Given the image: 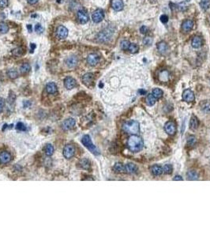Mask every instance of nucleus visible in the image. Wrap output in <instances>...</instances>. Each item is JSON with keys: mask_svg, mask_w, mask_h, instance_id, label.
Listing matches in <instances>:
<instances>
[{"mask_svg": "<svg viewBox=\"0 0 210 237\" xmlns=\"http://www.w3.org/2000/svg\"><path fill=\"white\" fill-rule=\"evenodd\" d=\"M201 109L205 113H210V102L209 101H203L201 104Z\"/></svg>", "mask_w": 210, "mask_h": 237, "instance_id": "obj_29", "label": "nucleus"}, {"mask_svg": "<svg viewBox=\"0 0 210 237\" xmlns=\"http://www.w3.org/2000/svg\"><path fill=\"white\" fill-rule=\"evenodd\" d=\"M35 31L38 34H41L43 32V27L40 24H36L35 25Z\"/></svg>", "mask_w": 210, "mask_h": 237, "instance_id": "obj_42", "label": "nucleus"}, {"mask_svg": "<svg viewBox=\"0 0 210 237\" xmlns=\"http://www.w3.org/2000/svg\"><path fill=\"white\" fill-rule=\"evenodd\" d=\"M9 31V26L5 22H0V34H5Z\"/></svg>", "mask_w": 210, "mask_h": 237, "instance_id": "obj_33", "label": "nucleus"}, {"mask_svg": "<svg viewBox=\"0 0 210 237\" xmlns=\"http://www.w3.org/2000/svg\"><path fill=\"white\" fill-rule=\"evenodd\" d=\"M130 43L127 41V40H123L121 42V48L122 49L124 50V51H128L129 46H130Z\"/></svg>", "mask_w": 210, "mask_h": 237, "instance_id": "obj_39", "label": "nucleus"}, {"mask_svg": "<svg viewBox=\"0 0 210 237\" xmlns=\"http://www.w3.org/2000/svg\"><path fill=\"white\" fill-rule=\"evenodd\" d=\"M138 171V167L133 163H128L125 165V172L129 174H134Z\"/></svg>", "mask_w": 210, "mask_h": 237, "instance_id": "obj_18", "label": "nucleus"}, {"mask_svg": "<svg viewBox=\"0 0 210 237\" xmlns=\"http://www.w3.org/2000/svg\"><path fill=\"white\" fill-rule=\"evenodd\" d=\"M13 54L15 56H21L22 54H23V50L21 48H16V49L13 51Z\"/></svg>", "mask_w": 210, "mask_h": 237, "instance_id": "obj_43", "label": "nucleus"}, {"mask_svg": "<svg viewBox=\"0 0 210 237\" xmlns=\"http://www.w3.org/2000/svg\"><path fill=\"white\" fill-rule=\"evenodd\" d=\"M5 106V100L3 98L0 97V113L2 112V111L3 110V108Z\"/></svg>", "mask_w": 210, "mask_h": 237, "instance_id": "obj_45", "label": "nucleus"}, {"mask_svg": "<svg viewBox=\"0 0 210 237\" xmlns=\"http://www.w3.org/2000/svg\"><path fill=\"white\" fill-rule=\"evenodd\" d=\"M93 80H94V75L93 73H87L82 77V81L83 83L87 86H89L93 84Z\"/></svg>", "mask_w": 210, "mask_h": 237, "instance_id": "obj_16", "label": "nucleus"}, {"mask_svg": "<svg viewBox=\"0 0 210 237\" xmlns=\"http://www.w3.org/2000/svg\"><path fill=\"white\" fill-rule=\"evenodd\" d=\"M160 20L161 22H163V23H166V22H167V21H168V17H167V15H165V14H163V15L160 17Z\"/></svg>", "mask_w": 210, "mask_h": 237, "instance_id": "obj_46", "label": "nucleus"}, {"mask_svg": "<svg viewBox=\"0 0 210 237\" xmlns=\"http://www.w3.org/2000/svg\"><path fill=\"white\" fill-rule=\"evenodd\" d=\"M202 39L200 36H194L192 40V47L194 48H199L202 45Z\"/></svg>", "mask_w": 210, "mask_h": 237, "instance_id": "obj_25", "label": "nucleus"}, {"mask_svg": "<svg viewBox=\"0 0 210 237\" xmlns=\"http://www.w3.org/2000/svg\"><path fill=\"white\" fill-rule=\"evenodd\" d=\"M99 61H100V56L96 53L90 54L87 58V63L92 67L96 66V64L99 63Z\"/></svg>", "mask_w": 210, "mask_h": 237, "instance_id": "obj_12", "label": "nucleus"}, {"mask_svg": "<svg viewBox=\"0 0 210 237\" xmlns=\"http://www.w3.org/2000/svg\"><path fill=\"white\" fill-rule=\"evenodd\" d=\"M150 171L153 175L156 176H159L160 175H162L163 173V168L160 166V165H158V164H155V165H153L150 168Z\"/></svg>", "mask_w": 210, "mask_h": 237, "instance_id": "obj_21", "label": "nucleus"}, {"mask_svg": "<svg viewBox=\"0 0 210 237\" xmlns=\"http://www.w3.org/2000/svg\"><path fill=\"white\" fill-rule=\"evenodd\" d=\"M173 171V167L171 164H165L164 167H163V172H164L165 174L167 175H170V174Z\"/></svg>", "mask_w": 210, "mask_h": 237, "instance_id": "obj_37", "label": "nucleus"}, {"mask_svg": "<svg viewBox=\"0 0 210 237\" xmlns=\"http://www.w3.org/2000/svg\"><path fill=\"white\" fill-rule=\"evenodd\" d=\"M123 2L122 0H112L111 7L115 11H120L123 9Z\"/></svg>", "mask_w": 210, "mask_h": 237, "instance_id": "obj_19", "label": "nucleus"}, {"mask_svg": "<svg viewBox=\"0 0 210 237\" xmlns=\"http://www.w3.org/2000/svg\"><path fill=\"white\" fill-rule=\"evenodd\" d=\"M199 178V174L196 170H190L186 173V179L188 180H197Z\"/></svg>", "mask_w": 210, "mask_h": 237, "instance_id": "obj_20", "label": "nucleus"}, {"mask_svg": "<svg viewBox=\"0 0 210 237\" xmlns=\"http://www.w3.org/2000/svg\"><path fill=\"white\" fill-rule=\"evenodd\" d=\"M128 149L133 152H138L143 149L144 141L138 135H132L127 141Z\"/></svg>", "mask_w": 210, "mask_h": 237, "instance_id": "obj_1", "label": "nucleus"}, {"mask_svg": "<svg viewBox=\"0 0 210 237\" xmlns=\"http://www.w3.org/2000/svg\"><path fill=\"white\" fill-rule=\"evenodd\" d=\"M139 50V47L136 44H132V43H130V46H129V48H128V51L130 52V53L132 54H134V53H137L138 51Z\"/></svg>", "mask_w": 210, "mask_h": 237, "instance_id": "obj_36", "label": "nucleus"}, {"mask_svg": "<svg viewBox=\"0 0 210 237\" xmlns=\"http://www.w3.org/2000/svg\"><path fill=\"white\" fill-rule=\"evenodd\" d=\"M7 75L9 76V78H11V79H15L18 77V71L14 69H10L7 71Z\"/></svg>", "mask_w": 210, "mask_h": 237, "instance_id": "obj_34", "label": "nucleus"}, {"mask_svg": "<svg viewBox=\"0 0 210 237\" xmlns=\"http://www.w3.org/2000/svg\"><path fill=\"white\" fill-rule=\"evenodd\" d=\"M200 6H201L202 10L206 11V10L209 9V7L210 6V0H201Z\"/></svg>", "mask_w": 210, "mask_h": 237, "instance_id": "obj_35", "label": "nucleus"}, {"mask_svg": "<svg viewBox=\"0 0 210 237\" xmlns=\"http://www.w3.org/2000/svg\"><path fill=\"white\" fill-rule=\"evenodd\" d=\"M78 63V58L74 55H72L70 57H68L67 59H66V67L69 68H74L75 67Z\"/></svg>", "mask_w": 210, "mask_h": 237, "instance_id": "obj_15", "label": "nucleus"}, {"mask_svg": "<svg viewBox=\"0 0 210 237\" xmlns=\"http://www.w3.org/2000/svg\"><path fill=\"white\" fill-rule=\"evenodd\" d=\"M30 70H31V67H30V65H29V63H27L22 64V66H21V67H20V71H21V73L23 74V75L29 73V71H30Z\"/></svg>", "mask_w": 210, "mask_h": 237, "instance_id": "obj_32", "label": "nucleus"}, {"mask_svg": "<svg viewBox=\"0 0 210 237\" xmlns=\"http://www.w3.org/2000/svg\"><path fill=\"white\" fill-rule=\"evenodd\" d=\"M16 129L18 130V131H25L26 130V127L25 126V124L22 123V122H19L17 123V126H16Z\"/></svg>", "mask_w": 210, "mask_h": 237, "instance_id": "obj_41", "label": "nucleus"}, {"mask_svg": "<svg viewBox=\"0 0 210 237\" xmlns=\"http://www.w3.org/2000/svg\"><path fill=\"white\" fill-rule=\"evenodd\" d=\"M195 99V96H194V93L193 92L191 89L190 88H187L186 89L184 92H182V100L187 103H190L193 102L194 100Z\"/></svg>", "mask_w": 210, "mask_h": 237, "instance_id": "obj_8", "label": "nucleus"}, {"mask_svg": "<svg viewBox=\"0 0 210 237\" xmlns=\"http://www.w3.org/2000/svg\"><path fill=\"white\" fill-rule=\"evenodd\" d=\"M194 26V22L191 20H186L183 21L182 25V28L184 32H189L193 28Z\"/></svg>", "mask_w": 210, "mask_h": 237, "instance_id": "obj_22", "label": "nucleus"}, {"mask_svg": "<svg viewBox=\"0 0 210 237\" xmlns=\"http://www.w3.org/2000/svg\"><path fill=\"white\" fill-rule=\"evenodd\" d=\"M54 150L55 149H54L53 145H51V144H47L44 147V152H45V154L47 156H51L54 153Z\"/></svg>", "mask_w": 210, "mask_h": 237, "instance_id": "obj_31", "label": "nucleus"}, {"mask_svg": "<svg viewBox=\"0 0 210 237\" xmlns=\"http://www.w3.org/2000/svg\"><path fill=\"white\" fill-rule=\"evenodd\" d=\"M79 167L82 168V169L85 170H88L90 168V166H91V164H90V161H89L88 159H82L78 163Z\"/></svg>", "mask_w": 210, "mask_h": 237, "instance_id": "obj_26", "label": "nucleus"}, {"mask_svg": "<svg viewBox=\"0 0 210 237\" xmlns=\"http://www.w3.org/2000/svg\"><path fill=\"white\" fill-rule=\"evenodd\" d=\"M173 180L174 181H182L183 180V179L180 176H175L173 178Z\"/></svg>", "mask_w": 210, "mask_h": 237, "instance_id": "obj_49", "label": "nucleus"}, {"mask_svg": "<svg viewBox=\"0 0 210 237\" xmlns=\"http://www.w3.org/2000/svg\"><path fill=\"white\" fill-rule=\"evenodd\" d=\"M63 153L66 159H70L75 155V147L71 144L65 145Z\"/></svg>", "mask_w": 210, "mask_h": 237, "instance_id": "obj_5", "label": "nucleus"}, {"mask_svg": "<svg viewBox=\"0 0 210 237\" xmlns=\"http://www.w3.org/2000/svg\"><path fill=\"white\" fill-rule=\"evenodd\" d=\"M153 38L150 37V36H145L144 40H143V44L145 45H151L152 43H153Z\"/></svg>", "mask_w": 210, "mask_h": 237, "instance_id": "obj_40", "label": "nucleus"}, {"mask_svg": "<svg viewBox=\"0 0 210 237\" xmlns=\"http://www.w3.org/2000/svg\"><path fill=\"white\" fill-rule=\"evenodd\" d=\"M46 90L49 94H54L57 92V85L55 82H49L46 85Z\"/></svg>", "mask_w": 210, "mask_h": 237, "instance_id": "obj_23", "label": "nucleus"}, {"mask_svg": "<svg viewBox=\"0 0 210 237\" xmlns=\"http://www.w3.org/2000/svg\"><path fill=\"white\" fill-rule=\"evenodd\" d=\"M9 4L8 0H0V8H6Z\"/></svg>", "mask_w": 210, "mask_h": 237, "instance_id": "obj_44", "label": "nucleus"}, {"mask_svg": "<svg viewBox=\"0 0 210 237\" xmlns=\"http://www.w3.org/2000/svg\"><path fill=\"white\" fill-rule=\"evenodd\" d=\"M27 28H28V30H29V32H32V25H27Z\"/></svg>", "mask_w": 210, "mask_h": 237, "instance_id": "obj_52", "label": "nucleus"}, {"mask_svg": "<svg viewBox=\"0 0 210 237\" xmlns=\"http://www.w3.org/2000/svg\"><path fill=\"white\" fill-rule=\"evenodd\" d=\"M76 85H77V81L74 78H73L72 77H67V78H65L64 85L67 89L74 88L76 86Z\"/></svg>", "mask_w": 210, "mask_h": 237, "instance_id": "obj_14", "label": "nucleus"}, {"mask_svg": "<svg viewBox=\"0 0 210 237\" xmlns=\"http://www.w3.org/2000/svg\"><path fill=\"white\" fill-rule=\"evenodd\" d=\"M57 2H58V3H60L61 0H57Z\"/></svg>", "mask_w": 210, "mask_h": 237, "instance_id": "obj_55", "label": "nucleus"}, {"mask_svg": "<svg viewBox=\"0 0 210 237\" xmlns=\"http://www.w3.org/2000/svg\"><path fill=\"white\" fill-rule=\"evenodd\" d=\"M199 125V122H198V119L195 116H193L190 119V127L193 131H196Z\"/></svg>", "mask_w": 210, "mask_h": 237, "instance_id": "obj_24", "label": "nucleus"}, {"mask_svg": "<svg viewBox=\"0 0 210 237\" xmlns=\"http://www.w3.org/2000/svg\"><path fill=\"white\" fill-rule=\"evenodd\" d=\"M99 86H100V87H103V84H102V83H100Z\"/></svg>", "mask_w": 210, "mask_h": 237, "instance_id": "obj_54", "label": "nucleus"}, {"mask_svg": "<svg viewBox=\"0 0 210 237\" xmlns=\"http://www.w3.org/2000/svg\"><path fill=\"white\" fill-rule=\"evenodd\" d=\"M139 92H140V93H142V94H145V90H143V89H142V90H140V91H139Z\"/></svg>", "mask_w": 210, "mask_h": 237, "instance_id": "obj_53", "label": "nucleus"}, {"mask_svg": "<svg viewBox=\"0 0 210 237\" xmlns=\"http://www.w3.org/2000/svg\"><path fill=\"white\" fill-rule=\"evenodd\" d=\"M164 131L169 135H174L177 131L176 124L173 121H168L164 125Z\"/></svg>", "mask_w": 210, "mask_h": 237, "instance_id": "obj_6", "label": "nucleus"}, {"mask_svg": "<svg viewBox=\"0 0 210 237\" xmlns=\"http://www.w3.org/2000/svg\"><path fill=\"white\" fill-rule=\"evenodd\" d=\"M76 125V121L73 118H68L66 119H65L63 123H62V128L64 131H70Z\"/></svg>", "mask_w": 210, "mask_h": 237, "instance_id": "obj_7", "label": "nucleus"}, {"mask_svg": "<svg viewBox=\"0 0 210 237\" xmlns=\"http://www.w3.org/2000/svg\"><path fill=\"white\" fill-rule=\"evenodd\" d=\"M152 94H153L157 100L161 98L163 96V94H164V92L162 89H160L159 88H153V91H152Z\"/></svg>", "mask_w": 210, "mask_h": 237, "instance_id": "obj_30", "label": "nucleus"}, {"mask_svg": "<svg viewBox=\"0 0 210 237\" xmlns=\"http://www.w3.org/2000/svg\"><path fill=\"white\" fill-rule=\"evenodd\" d=\"M12 160V156L9 152L7 151H3L0 152V163L1 164H8L10 163Z\"/></svg>", "mask_w": 210, "mask_h": 237, "instance_id": "obj_13", "label": "nucleus"}, {"mask_svg": "<svg viewBox=\"0 0 210 237\" xmlns=\"http://www.w3.org/2000/svg\"><path fill=\"white\" fill-rule=\"evenodd\" d=\"M28 1V3H29V4H35L39 0H27Z\"/></svg>", "mask_w": 210, "mask_h": 237, "instance_id": "obj_51", "label": "nucleus"}, {"mask_svg": "<svg viewBox=\"0 0 210 237\" xmlns=\"http://www.w3.org/2000/svg\"><path fill=\"white\" fill-rule=\"evenodd\" d=\"M112 33H113V31L111 29H110L109 28H105L98 34L97 40L100 42H106L110 39L111 36H112Z\"/></svg>", "mask_w": 210, "mask_h": 237, "instance_id": "obj_4", "label": "nucleus"}, {"mask_svg": "<svg viewBox=\"0 0 210 237\" xmlns=\"http://www.w3.org/2000/svg\"><path fill=\"white\" fill-rule=\"evenodd\" d=\"M196 137L194 136V135H190L188 136L187 138V140H186V143L189 146H193L196 143Z\"/></svg>", "mask_w": 210, "mask_h": 237, "instance_id": "obj_38", "label": "nucleus"}, {"mask_svg": "<svg viewBox=\"0 0 210 237\" xmlns=\"http://www.w3.org/2000/svg\"><path fill=\"white\" fill-rule=\"evenodd\" d=\"M36 44H30V52H33V51H34V49L36 48Z\"/></svg>", "mask_w": 210, "mask_h": 237, "instance_id": "obj_50", "label": "nucleus"}, {"mask_svg": "<svg viewBox=\"0 0 210 237\" xmlns=\"http://www.w3.org/2000/svg\"><path fill=\"white\" fill-rule=\"evenodd\" d=\"M113 169L118 173H124V172H125V166L122 163H115L114 167H113Z\"/></svg>", "mask_w": 210, "mask_h": 237, "instance_id": "obj_28", "label": "nucleus"}, {"mask_svg": "<svg viewBox=\"0 0 210 237\" xmlns=\"http://www.w3.org/2000/svg\"><path fill=\"white\" fill-rule=\"evenodd\" d=\"M122 129L130 135H138L140 132V123L137 120L127 121L123 124Z\"/></svg>", "mask_w": 210, "mask_h": 237, "instance_id": "obj_2", "label": "nucleus"}, {"mask_svg": "<svg viewBox=\"0 0 210 237\" xmlns=\"http://www.w3.org/2000/svg\"><path fill=\"white\" fill-rule=\"evenodd\" d=\"M103 18H104V13H103V10H101V9L96 10V11L93 12V15H92L93 21L95 23H99L100 21H102Z\"/></svg>", "mask_w": 210, "mask_h": 237, "instance_id": "obj_10", "label": "nucleus"}, {"mask_svg": "<svg viewBox=\"0 0 210 237\" xmlns=\"http://www.w3.org/2000/svg\"><path fill=\"white\" fill-rule=\"evenodd\" d=\"M82 143L83 145L89 149L90 152L93 153L94 155H99L100 154V151L99 149L96 148V146L93 143L92 139L90 138V136L88 135H84L82 138Z\"/></svg>", "mask_w": 210, "mask_h": 237, "instance_id": "obj_3", "label": "nucleus"}, {"mask_svg": "<svg viewBox=\"0 0 210 237\" xmlns=\"http://www.w3.org/2000/svg\"><path fill=\"white\" fill-rule=\"evenodd\" d=\"M157 100V98H156L152 93L148 94L147 97H146V104H147V105H149V106H153V105L156 104Z\"/></svg>", "mask_w": 210, "mask_h": 237, "instance_id": "obj_27", "label": "nucleus"}, {"mask_svg": "<svg viewBox=\"0 0 210 237\" xmlns=\"http://www.w3.org/2000/svg\"><path fill=\"white\" fill-rule=\"evenodd\" d=\"M157 49L159 52L162 55H165L169 51V47L167 44V43L164 41H160L157 44Z\"/></svg>", "mask_w": 210, "mask_h": 237, "instance_id": "obj_17", "label": "nucleus"}, {"mask_svg": "<svg viewBox=\"0 0 210 237\" xmlns=\"http://www.w3.org/2000/svg\"><path fill=\"white\" fill-rule=\"evenodd\" d=\"M23 104H24V107H25V108H29V107L32 105V103L30 102V101H29V100H26V101H24Z\"/></svg>", "mask_w": 210, "mask_h": 237, "instance_id": "obj_48", "label": "nucleus"}, {"mask_svg": "<svg viewBox=\"0 0 210 237\" xmlns=\"http://www.w3.org/2000/svg\"><path fill=\"white\" fill-rule=\"evenodd\" d=\"M140 32H142V34H146L148 32V28L146 27L145 25H142L141 28H140Z\"/></svg>", "mask_w": 210, "mask_h": 237, "instance_id": "obj_47", "label": "nucleus"}, {"mask_svg": "<svg viewBox=\"0 0 210 237\" xmlns=\"http://www.w3.org/2000/svg\"><path fill=\"white\" fill-rule=\"evenodd\" d=\"M77 18H78L79 23H81V24H86L89 21V14L85 10H80L78 11Z\"/></svg>", "mask_w": 210, "mask_h": 237, "instance_id": "obj_9", "label": "nucleus"}, {"mask_svg": "<svg viewBox=\"0 0 210 237\" xmlns=\"http://www.w3.org/2000/svg\"><path fill=\"white\" fill-rule=\"evenodd\" d=\"M56 35L59 39H65L68 36V29L63 25H59L56 30Z\"/></svg>", "mask_w": 210, "mask_h": 237, "instance_id": "obj_11", "label": "nucleus"}]
</instances>
